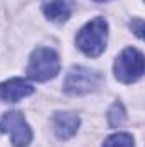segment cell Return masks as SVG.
I'll return each instance as SVG.
<instances>
[{"label": "cell", "mask_w": 145, "mask_h": 147, "mask_svg": "<svg viewBox=\"0 0 145 147\" xmlns=\"http://www.w3.org/2000/svg\"><path fill=\"white\" fill-rule=\"evenodd\" d=\"M79 50L87 57H99L106 50L108 43V22L103 17H96L89 21L75 36Z\"/></svg>", "instance_id": "cell-1"}, {"label": "cell", "mask_w": 145, "mask_h": 147, "mask_svg": "<svg viewBox=\"0 0 145 147\" xmlns=\"http://www.w3.org/2000/svg\"><path fill=\"white\" fill-rule=\"evenodd\" d=\"M60 72V58L55 50L51 48H36L31 57H29V65H28V77L36 80V82H44Z\"/></svg>", "instance_id": "cell-2"}, {"label": "cell", "mask_w": 145, "mask_h": 147, "mask_svg": "<svg viewBox=\"0 0 145 147\" xmlns=\"http://www.w3.org/2000/svg\"><path fill=\"white\" fill-rule=\"evenodd\" d=\"M103 82V75L87 67H72L65 80H63V91L70 96H82L94 92Z\"/></svg>", "instance_id": "cell-3"}, {"label": "cell", "mask_w": 145, "mask_h": 147, "mask_svg": "<svg viewBox=\"0 0 145 147\" xmlns=\"http://www.w3.org/2000/svg\"><path fill=\"white\" fill-rule=\"evenodd\" d=\"M113 70H114V77L119 82H123V84L135 82L144 74V55L137 48L128 46L116 58Z\"/></svg>", "instance_id": "cell-4"}, {"label": "cell", "mask_w": 145, "mask_h": 147, "mask_svg": "<svg viewBox=\"0 0 145 147\" xmlns=\"http://www.w3.org/2000/svg\"><path fill=\"white\" fill-rule=\"evenodd\" d=\"M0 132L9 134L14 147H28L33 140V130L21 111H9L0 120Z\"/></svg>", "instance_id": "cell-5"}, {"label": "cell", "mask_w": 145, "mask_h": 147, "mask_svg": "<svg viewBox=\"0 0 145 147\" xmlns=\"http://www.w3.org/2000/svg\"><path fill=\"white\" fill-rule=\"evenodd\" d=\"M33 92H34V87L28 80L19 79V77L9 79L0 84V99L7 103H17L19 99L31 96Z\"/></svg>", "instance_id": "cell-6"}, {"label": "cell", "mask_w": 145, "mask_h": 147, "mask_svg": "<svg viewBox=\"0 0 145 147\" xmlns=\"http://www.w3.org/2000/svg\"><path fill=\"white\" fill-rule=\"evenodd\" d=\"M80 125V118L75 113H68V111H58L53 116V127H55V134L60 139H70L77 134Z\"/></svg>", "instance_id": "cell-7"}, {"label": "cell", "mask_w": 145, "mask_h": 147, "mask_svg": "<svg viewBox=\"0 0 145 147\" xmlns=\"http://www.w3.org/2000/svg\"><path fill=\"white\" fill-rule=\"evenodd\" d=\"M72 0H43V12L53 22H65L72 16Z\"/></svg>", "instance_id": "cell-8"}, {"label": "cell", "mask_w": 145, "mask_h": 147, "mask_svg": "<svg viewBox=\"0 0 145 147\" xmlns=\"http://www.w3.org/2000/svg\"><path fill=\"white\" fill-rule=\"evenodd\" d=\"M103 147H135V142H133V137L130 134L118 132V134L109 135L104 140Z\"/></svg>", "instance_id": "cell-9"}, {"label": "cell", "mask_w": 145, "mask_h": 147, "mask_svg": "<svg viewBox=\"0 0 145 147\" xmlns=\"http://www.w3.org/2000/svg\"><path fill=\"white\" fill-rule=\"evenodd\" d=\"M108 121L111 127H119L125 121V108L121 103H114L108 111Z\"/></svg>", "instance_id": "cell-10"}, {"label": "cell", "mask_w": 145, "mask_h": 147, "mask_svg": "<svg viewBox=\"0 0 145 147\" xmlns=\"http://www.w3.org/2000/svg\"><path fill=\"white\" fill-rule=\"evenodd\" d=\"M132 28H135V34L138 38H142V33H144V21L142 19H135L132 22Z\"/></svg>", "instance_id": "cell-11"}, {"label": "cell", "mask_w": 145, "mask_h": 147, "mask_svg": "<svg viewBox=\"0 0 145 147\" xmlns=\"http://www.w3.org/2000/svg\"><path fill=\"white\" fill-rule=\"evenodd\" d=\"M94 2H99V3H104V2H108V0H94Z\"/></svg>", "instance_id": "cell-12"}]
</instances>
